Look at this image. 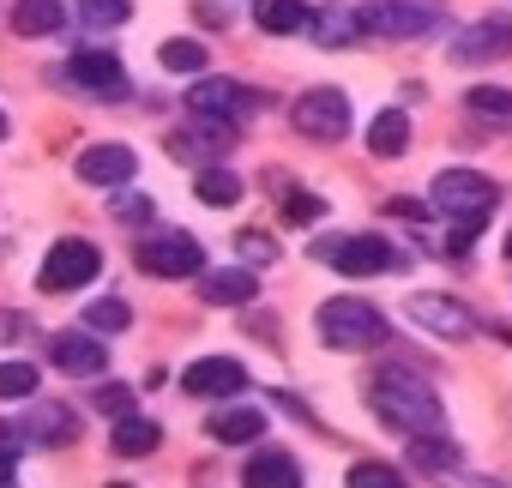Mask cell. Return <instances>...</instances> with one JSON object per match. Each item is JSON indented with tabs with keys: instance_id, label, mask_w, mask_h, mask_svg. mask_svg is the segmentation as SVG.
<instances>
[{
	"instance_id": "1",
	"label": "cell",
	"mask_w": 512,
	"mask_h": 488,
	"mask_svg": "<svg viewBox=\"0 0 512 488\" xmlns=\"http://www.w3.org/2000/svg\"><path fill=\"white\" fill-rule=\"evenodd\" d=\"M428 199H434V211H446V217H452L446 254H464V248H470V235L494 217L500 187H494L488 175H476V169H440V175H434V187H428Z\"/></svg>"
},
{
	"instance_id": "2",
	"label": "cell",
	"mask_w": 512,
	"mask_h": 488,
	"mask_svg": "<svg viewBox=\"0 0 512 488\" xmlns=\"http://www.w3.org/2000/svg\"><path fill=\"white\" fill-rule=\"evenodd\" d=\"M368 404H374V416H380L386 428H398V434H410V440L440 428V398L428 392V380H416V374H404V368L374 374V380H368Z\"/></svg>"
},
{
	"instance_id": "3",
	"label": "cell",
	"mask_w": 512,
	"mask_h": 488,
	"mask_svg": "<svg viewBox=\"0 0 512 488\" xmlns=\"http://www.w3.org/2000/svg\"><path fill=\"white\" fill-rule=\"evenodd\" d=\"M320 338L332 350H368V344H386V314L362 296H332L320 314H314Z\"/></svg>"
},
{
	"instance_id": "4",
	"label": "cell",
	"mask_w": 512,
	"mask_h": 488,
	"mask_svg": "<svg viewBox=\"0 0 512 488\" xmlns=\"http://www.w3.org/2000/svg\"><path fill=\"white\" fill-rule=\"evenodd\" d=\"M133 260H139V272H151V278H199V272H205V254H199V241H193L187 229L139 235V241H133Z\"/></svg>"
},
{
	"instance_id": "5",
	"label": "cell",
	"mask_w": 512,
	"mask_h": 488,
	"mask_svg": "<svg viewBox=\"0 0 512 488\" xmlns=\"http://www.w3.org/2000/svg\"><path fill=\"white\" fill-rule=\"evenodd\" d=\"M97 272H103L97 241H85V235H61L55 248H49V260H43V272H37V284H43L49 296H61V290H85Z\"/></svg>"
},
{
	"instance_id": "6",
	"label": "cell",
	"mask_w": 512,
	"mask_h": 488,
	"mask_svg": "<svg viewBox=\"0 0 512 488\" xmlns=\"http://www.w3.org/2000/svg\"><path fill=\"white\" fill-rule=\"evenodd\" d=\"M187 109L199 121H217V127H241L253 109H266V97L253 91V85H235V79H199L187 91Z\"/></svg>"
},
{
	"instance_id": "7",
	"label": "cell",
	"mask_w": 512,
	"mask_h": 488,
	"mask_svg": "<svg viewBox=\"0 0 512 488\" xmlns=\"http://www.w3.org/2000/svg\"><path fill=\"white\" fill-rule=\"evenodd\" d=\"M362 25L404 43V37H428L440 25V0H368L362 7Z\"/></svg>"
},
{
	"instance_id": "8",
	"label": "cell",
	"mask_w": 512,
	"mask_h": 488,
	"mask_svg": "<svg viewBox=\"0 0 512 488\" xmlns=\"http://www.w3.org/2000/svg\"><path fill=\"white\" fill-rule=\"evenodd\" d=\"M314 260H326V266L344 272V278H374V272H392V266H398V254L386 248V241H374V235H338V241H320Z\"/></svg>"
},
{
	"instance_id": "9",
	"label": "cell",
	"mask_w": 512,
	"mask_h": 488,
	"mask_svg": "<svg viewBox=\"0 0 512 488\" xmlns=\"http://www.w3.org/2000/svg\"><path fill=\"white\" fill-rule=\"evenodd\" d=\"M290 121H296V133L332 145V139L350 133V97H344V91H308V97H296Z\"/></svg>"
},
{
	"instance_id": "10",
	"label": "cell",
	"mask_w": 512,
	"mask_h": 488,
	"mask_svg": "<svg viewBox=\"0 0 512 488\" xmlns=\"http://www.w3.org/2000/svg\"><path fill=\"white\" fill-rule=\"evenodd\" d=\"M67 73H73V85H85V91L103 97V103H121V97H127V67H121L115 49H73Z\"/></svg>"
},
{
	"instance_id": "11",
	"label": "cell",
	"mask_w": 512,
	"mask_h": 488,
	"mask_svg": "<svg viewBox=\"0 0 512 488\" xmlns=\"http://www.w3.org/2000/svg\"><path fill=\"white\" fill-rule=\"evenodd\" d=\"M73 175H79L85 187H127V181L139 175V157H133V145L103 139V145H85V151H79Z\"/></svg>"
},
{
	"instance_id": "12",
	"label": "cell",
	"mask_w": 512,
	"mask_h": 488,
	"mask_svg": "<svg viewBox=\"0 0 512 488\" xmlns=\"http://www.w3.org/2000/svg\"><path fill=\"white\" fill-rule=\"evenodd\" d=\"M410 320H416L422 332H434V338H452V344H464V338L476 332V314H470L464 302H452V296H416V302H410Z\"/></svg>"
},
{
	"instance_id": "13",
	"label": "cell",
	"mask_w": 512,
	"mask_h": 488,
	"mask_svg": "<svg viewBox=\"0 0 512 488\" xmlns=\"http://www.w3.org/2000/svg\"><path fill=\"white\" fill-rule=\"evenodd\" d=\"M181 386H187L193 398H235V392L247 386V368H241L235 356H205V362H187Z\"/></svg>"
},
{
	"instance_id": "14",
	"label": "cell",
	"mask_w": 512,
	"mask_h": 488,
	"mask_svg": "<svg viewBox=\"0 0 512 488\" xmlns=\"http://www.w3.org/2000/svg\"><path fill=\"white\" fill-rule=\"evenodd\" d=\"M49 356H55V368L73 374V380H91V374L109 368V350L97 344V332H91V338H85V332H55V338H49Z\"/></svg>"
},
{
	"instance_id": "15",
	"label": "cell",
	"mask_w": 512,
	"mask_h": 488,
	"mask_svg": "<svg viewBox=\"0 0 512 488\" xmlns=\"http://www.w3.org/2000/svg\"><path fill=\"white\" fill-rule=\"evenodd\" d=\"M241 488H302V464L290 452H253L247 470H241Z\"/></svg>"
},
{
	"instance_id": "16",
	"label": "cell",
	"mask_w": 512,
	"mask_h": 488,
	"mask_svg": "<svg viewBox=\"0 0 512 488\" xmlns=\"http://www.w3.org/2000/svg\"><path fill=\"white\" fill-rule=\"evenodd\" d=\"M205 434H211L217 446H253V440L266 434V416L247 410V404H229V410H217V416L205 422Z\"/></svg>"
},
{
	"instance_id": "17",
	"label": "cell",
	"mask_w": 512,
	"mask_h": 488,
	"mask_svg": "<svg viewBox=\"0 0 512 488\" xmlns=\"http://www.w3.org/2000/svg\"><path fill=\"white\" fill-rule=\"evenodd\" d=\"M25 434H31L37 446H73V434H79V416H73L67 404H31V422H25Z\"/></svg>"
},
{
	"instance_id": "18",
	"label": "cell",
	"mask_w": 512,
	"mask_h": 488,
	"mask_svg": "<svg viewBox=\"0 0 512 488\" xmlns=\"http://www.w3.org/2000/svg\"><path fill=\"white\" fill-rule=\"evenodd\" d=\"M211 308H247L253 296H260V284H253V272L229 266V272H205V290H199Z\"/></svg>"
},
{
	"instance_id": "19",
	"label": "cell",
	"mask_w": 512,
	"mask_h": 488,
	"mask_svg": "<svg viewBox=\"0 0 512 488\" xmlns=\"http://www.w3.org/2000/svg\"><path fill=\"white\" fill-rule=\"evenodd\" d=\"M157 446H163V428L145 422V416H121L115 434H109V452H115V458H145V452H157Z\"/></svg>"
},
{
	"instance_id": "20",
	"label": "cell",
	"mask_w": 512,
	"mask_h": 488,
	"mask_svg": "<svg viewBox=\"0 0 512 488\" xmlns=\"http://www.w3.org/2000/svg\"><path fill=\"white\" fill-rule=\"evenodd\" d=\"M368 151L374 157H404L410 151V115L404 109H380L374 127H368Z\"/></svg>"
},
{
	"instance_id": "21",
	"label": "cell",
	"mask_w": 512,
	"mask_h": 488,
	"mask_svg": "<svg viewBox=\"0 0 512 488\" xmlns=\"http://www.w3.org/2000/svg\"><path fill=\"white\" fill-rule=\"evenodd\" d=\"M253 25H260L266 37H290L308 25V7L302 0H253Z\"/></svg>"
},
{
	"instance_id": "22",
	"label": "cell",
	"mask_w": 512,
	"mask_h": 488,
	"mask_svg": "<svg viewBox=\"0 0 512 488\" xmlns=\"http://www.w3.org/2000/svg\"><path fill=\"white\" fill-rule=\"evenodd\" d=\"M308 25H314V37H320L326 49H350V43L368 31V25H362V13H350V7H326V13H314Z\"/></svg>"
},
{
	"instance_id": "23",
	"label": "cell",
	"mask_w": 512,
	"mask_h": 488,
	"mask_svg": "<svg viewBox=\"0 0 512 488\" xmlns=\"http://www.w3.org/2000/svg\"><path fill=\"white\" fill-rule=\"evenodd\" d=\"M13 31L19 37H55L61 31V0H13Z\"/></svg>"
},
{
	"instance_id": "24",
	"label": "cell",
	"mask_w": 512,
	"mask_h": 488,
	"mask_svg": "<svg viewBox=\"0 0 512 488\" xmlns=\"http://www.w3.org/2000/svg\"><path fill=\"white\" fill-rule=\"evenodd\" d=\"M506 49H512V31H506V25H476V31L458 37L452 61H494V55H506Z\"/></svg>"
},
{
	"instance_id": "25",
	"label": "cell",
	"mask_w": 512,
	"mask_h": 488,
	"mask_svg": "<svg viewBox=\"0 0 512 488\" xmlns=\"http://www.w3.org/2000/svg\"><path fill=\"white\" fill-rule=\"evenodd\" d=\"M229 133H235V127H211V133H169V157H175V163H187V157H193V163H205V157H217V151H223V139H229Z\"/></svg>"
},
{
	"instance_id": "26",
	"label": "cell",
	"mask_w": 512,
	"mask_h": 488,
	"mask_svg": "<svg viewBox=\"0 0 512 488\" xmlns=\"http://www.w3.org/2000/svg\"><path fill=\"white\" fill-rule=\"evenodd\" d=\"M157 61H163V73H205V43L199 37H169L157 49Z\"/></svg>"
},
{
	"instance_id": "27",
	"label": "cell",
	"mask_w": 512,
	"mask_h": 488,
	"mask_svg": "<svg viewBox=\"0 0 512 488\" xmlns=\"http://www.w3.org/2000/svg\"><path fill=\"white\" fill-rule=\"evenodd\" d=\"M79 19L85 31H121L133 19V0H79Z\"/></svg>"
},
{
	"instance_id": "28",
	"label": "cell",
	"mask_w": 512,
	"mask_h": 488,
	"mask_svg": "<svg viewBox=\"0 0 512 488\" xmlns=\"http://www.w3.org/2000/svg\"><path fill=\"white\" fill-rule=\"evenodd\" d=\"M193 187H199V199L217 205V211H223V205H241V175H229V169H199Z\"/></svg>"
},
{
	"instance_id": "29",
	"label": "cell",
	"mask_w": 512,
	"mask_h": 488,
	"mask_svg": "<svg viewBox=\"0 0 512 488\" xmlns=\"http://www.w3.org/2000/svg\"><path fill=\"white\" fill-rule=\"evenodd\" d=\"M85 326H91V332H127V326H133V308H127L121 296H97V302L85 308Z\"/></svg>"
},
{
	"instance_id": "30",
	"label": "cell",
	"mask_w": 512,
	"mask_h": 488,
	"mask_svg": "<svg viewBox=\"0 0 512 488\" xmlns=\"http://www.w3.org/2000/svg\"><path fill=\"white\" fill-rule=\"evenodd\" d=\"M410 464H416V470H452V464H458V446L440 440V434H428V440L416 434V440H410Z\"/></svg>"
},
{
	"instance_id": "31",
	"label": "cell",
	"mask_w": 512,
	"mask_h": 488,
	"mask_svg": "<svg viewBox=\"0 0 512 488\" xmlns=\"http://www.w3.org/2000/svg\"><path fill=\"white\" fill-rule=\"evenodd\" d=\"M470 115H482V121H512V91H500V85H470Z\"/></svg>"
},
{
	"instance_id": "32",
	"label": "cell",
	"mask_w": 512,
	"mask_h": 488,
	"mask_svg": "<svg viewBox=\"0 0 512 488\" xmlns=\"http://www.w3.org/2000/svg\"><path fill=\"white\" fill-rule=\"evenodd\" d=\"M31 392H37L31 362H0V398H31Z\"/></svg>"
},
{
	"instance_id": "33",
	"label": "cell",
	"mask_w": 512,
	"mask_h": 488,
	"mask_svg": "<svg viewBox=\"0 0 512 488\" xmlns=\"http://www.w3.org/2000/svg\"><path fill=\"white\" fill-rule=\"evenodd\" d=\"M278 205H284L290 223H314V217H326V199H320V193H302V187H296V193H278Z\"/></svg>"
},
{
	"instance_id": "34",
	"label": "cell",
	"mask_w": 512,
	"mask_h": 488,
	"mask_svg": "<svg viewBox=\"0 0 512 488\" xmlns=\"http://www.w3.org/2000/svg\"><path fill=\"white\" fill-rule=\"evenodd\" d=\"M350 488H404V482H398V470H392V464L362 458V464H350Z\"/></svg>"
},
{
	"instance_id": "35",
	"label": "cell",
	"mask_w": 512,
	"mask_h": 488,
	"mask_svg": "<svg viewBox=\"0 0 512 488\" xmlns=\"http://www.w3.org/2000/svg\"><path fill=\"white\" fill-rule=\"evenodd\" d=\"M91 404H97L103 416H115V422H121V416H133V404H139V392H133V386H103V392H97Z\"/></svg>"
},
{
	"instance_id": "36",
	"label": "cell",
	"mask_w": 512,
	"mask_h": 488,
	"mask_svg": "<svg viewBox=\"0 0 512 488\" xmlns=\"http://www.w3.org/2000/svg\"><path fill=\"white\" fill-rule=\"evenodd\" d=\"M241 254H247L253 266H266L278 248H272V235H266V229H247V235H241Z\"/></svg>"
},
{
	"instance_id": "37",
	"label": "cell",
	"mask_w": 512,
	"mask_h": 488,
	"mask_svg": "<svg viewBox=\"0 0 512 488\" xmlns=\"http://www.w3.org/2000/svg\"><path fill=\"white\" fill-rule=\"evenodd\" d=\"M115 217H121V223H145V217H151V199H145V193H139V199L121 193V199H115Z\"/></svg>"
},
{
	"instance_id": "38",
	"label": "cell",
	"mask_w": 512,
	"mask_h": 488,
	"mask_svg": "<svg viewBox=\"0 0 512 488\" xmlns=\"http://www.w3.org/2000/svg\"><path fill=\"white\" fill-rule=\"evenodd\" d=\"M458 488H512V482H488V476H476V482H458Z\"/></svg>"
},
{
	"instance_id": "39",
	"label": "cell",
	"mask_w": 512,
	"mask_h": 488,
	"mask_svg": "<svg viewBox=\"0 0 512 488\" xmlns=\"http://www.w3.org/2000/svg\"><path fill=\"white\" fill-rule=\"evenodd\" d=\"M0 139H7V115H0Z\"/></svg>"
},
{
	"instance_id": "40",
	"label": "cell",
	"mask_w": 512,
	"mask_h": 488,
	"mask_svg": "<svg viewBox=\"0 0 512 488\" xmlns=\"http://www.w3.org/2000/svg\"><path fill=\"white\" fill-rule=\"evenodd\" d=\"M109 488H127V482H109Z\"/></svg>"
},
{
	"instance_id": "41",
	"label": "cell",
	"mask_w": 512,
	"mask_h": 488,
	"mask_svg": "<svg viewBox=\"0 0 512 488\" xmlns=\"http://www.w3.org/2000/svg\"><path fill=\"white\" fill-rule=\"evenodd\" d=\"M0 488H13V482H0Z\"/></svg>"
}]
</instances>
